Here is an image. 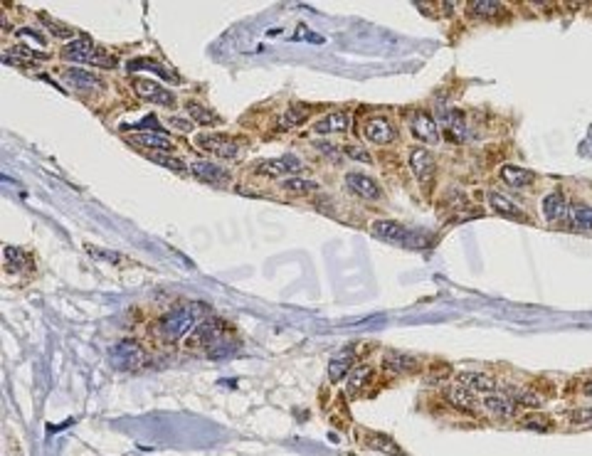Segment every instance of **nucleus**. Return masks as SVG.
Masks as SVG:
<instances>
[{"instance_id": "f257e3e1", "label": "nucleus", "mask_w": 592, "mask_h": 456, "mask_svg": "<svg viewBox=\"0 0 592 456\" xmlns=\"http://www.w3.org/2000/svg\"><path fill=\"white\" fill-rule=\"evenodd\" d=\"M198 311H203L200 304H183L170 308L163 318L158 320V333L165 340H180L198 320Z\"/></svg>"}, {"instance_id": "f03ea898", "label": "nucleus", "mask_w": 592, "mask_h": 456, "mask_svg": "<svg viewBox=\"0 0 592 456\" xmlns=\"http://www.w3.org/2000/svg\"><path fill=\"white\" fill-rule=\"evenodd\" d=\"M62 52L64 57L74 59V62H89V64H97V67H117V59L109 57L104 49H99L89 37L72 40V42L64 44Z\"/></svg>"}, {"instance_id": "7ed1b4c3", "label": "nucleus", "mask_w": 592, "mask_h": 456, "mask_svg": "<svg viewBox=\"0 0 592 456\" xmlns=\"http://www.w3.org/2000/svg\"><path fill=\"white\" fill-rule=\"evenodd\" d=\"M109 360L117 370H134L143 363V350L136 340H122V343L112 345Z\"/></svg>"}, {"instance_id": "20e7f679", "label": "nucleus", "mask_w": 592, "mask_h": 456, "mask_svg": "<svg viewBox=\"0 0 592 456\" xmlns=\"http://www.w3.org/2000/svg\"><path fill=\"white\" fill-rule=\"evenodd\" d=\"M370 232L375 234L378 239H385V242H395V244H408V247H415V234L410 232L408 227H403L395 220H375Z\"/></svg>"}, {"instance_id": "39448f33", "label": "nucleus", "mask_w": 592, "mask_h": 456, "mask_svg": "<svg viewBox=\"0 0 592 456\" xmlns=\"http://www.w3.org/2000/svg\"><path fill=\"white\" fill-rule=\"evenodd\" d=\"M410 131H413V136L422 143H439V138H442L439 124L434 121L427 112H418L410 116Z\"/></svg>"}, {"instance_id": "423d86ee", "label": "nucleus", "mask_w": 592, "mask_h": 456, "mask_svg": "<svg viewBox=\"0 0 592 456\" xmlns=\"http://www.w3.org/2000/svg\"><path fill=\"white\" fill-rule=\"evenodd\" d=\"M363 133L370 143H375V146H388V143L395 141V126L390 124V119H385V116L365 119Z\"/></svg>"}, {"instance_id": "0eeeda50", "label": "nucleus", "mask_w": 592, "mask_h": 456, "mask_svg": "<svg viewBox=\"0 0 592 456\" xmlns=\"http://www.w3.org/2000/svg\"><path fill=\"white\" fill-rule=\"evenodd\" d=\"M134 89H136V94L141 99L160 104V107H173V104L178 102L170 89H165L163 84H158V82H150V79H136V82H134Z\"/></svg>"}, {"instance_id": "6e6552de", "label": "nucleus", "mask_w": 592, "mask_h": 456, "mask_svg": "<svg viewBox=\"0 0 592 456\" xmlns=\"http://www.w3.org/2000/svg\"><path fill=\"white\" fill-rule=\"evenodd\" d=\"M345 183H348V188L353 190V193L358 195V198L370 200V203H375V200L383 198V188H380L378 180H373L370 175L348 173V175H345Z\"/></svg>"}, {"instance_id": "1a4fd4ad", "label": "nucleus", "mask_w": 592, "mask_h": 456, "mask_svg": "<svg viewBox=\"0 0 592 456\" xmlns=\"http://www.w3.org/2000/svg\"><path fill=\"white\" fill-rule=\"evenodd\" d=\"M198 146L205 148V151H210L213 155H218V158H235V155L239 153L237 143L232 141V138H225V136H213V133H203V136H198Z\"/></svg>"}, {"instance_id": "9d476101", "label": "nucleus", "mask_w": 592, "mask_h": 456, "mask_svg": "<svg viewBox=\"0 0 592 456\" xmlns=\"http://www.w3.org/2000/svg\"><path fill=\"white\" fill-rule=\"evenodd\" d=\"M484 407L499 419H509V417H514V412H516L514 397H511L509 392H499V390L484 395Z\"/></svg>"}, {"instance_id": "9b49d317", "label": "nucleus", "mask_w": 592, "mask_h": 456, "mask_svg": "<svg viewBox=\"0 0 592 456\" xmlns=\"http://www.w3.org/2000/svg\"><path fill=\"white\" fill-rule=\"evenodd\" d=\"M304 168V163H301V158H296V155H282V158H272V160H264L262 165L257 168V173L262 175H272V178H277V175H289V173H296V170Z\"/></svg>"}, {"instance_id": "f8f14e48", "label": "nucleus", "mask_w": 592, "mask_h": 456, "mask_svg": "<svg viewBox=\"0 0 592 456\" xmlns=\"http://www.w3.org/2000/svg\"><path fill=\"white\" fill-rule=\"evenodd\" d=\"M410 168H413V175L422 183H430L434 175V155L427 151V148H415L410 153Z\"/></svg>"}, {"instance_id": "ddd939ff", "label": "nucleus", "mask_w": 592, "mask_h": 456, "mask_svg": "<svg viewBox=\"0 0 592 456\" xmlns=\"http://www.w3.org/2000/svg\"><path fill=\"white\" fill-rule=\"evenodd\" d=\"M415 368H418V358H415V355L395 353V350H388V353L383 355V370L385 373H390V375L413 373Z\"/></svg>"}, {"instance_id": "4468645a", "label": "nucleus", "mask_w": 592, "mask_h": 456, "mask_svg": "<svg viewBox=\"0 0 592 456\" xmlns=\"http://www.w3.org/2000/svg\"><path fill=\"white\" fill-rule=\"evenodd\" d=\"M353 358H355V348H343V350H338L333 358H331V363H328V380L331 383H338V380H343L345 375L350 373Z\"/></svg>"}, {"instance_id": "2eb2a0df", "label": "nucleus", "mask_w": 592, "mask_h": 456, "mask_svg": "<svg viewBox=\"0 0 592 456\" xmlns=\"http://www.w3.org/2000/svg\"><path fill=\"white\" fill-rule=\"evenodd\" d=\"M446 400H449V402L454 404L456 409H461V412H466V414H474L476 409H479V402H476L474 392H471V390H466L461 383L446 390Z\"/></svg>"}, {"instance_id": "dca6fc26", "label": "nucleus", "mask_w": 592, "mask_h": 456, "mask_svg": "<svg viewBox=\"0 0 592 456\" xmlns=\"http://www.w3.org/2000/svg\"><path fill=\"white\" fill-rule=\"evenodd\" d=\"M129 141L136 143V146H141V148H153V151H158V153L173 148V141H170L165 133H158V131H138V133H134Z\"/></svg>"}, {"instance_id": "f3484780", "label": "nucleus", "mask_w": 592, "mask_h": 456, "mask_svg": "<svg viewBox=\"0 0 592 456\" xmlns=\"http://www.w3.org/2000/svg\"><path fill=\"white\" fill-rule=\"evenodd\" d=\"M190 170H193V175H198L200 180H205V183H225V180L230 178L227 170H223L218 163H213V160H193V163H190Z\"/></svg>"}, {"instance_id": "a211bd4d", "label": "nucleus", "mask_w": 592, "mask_h": 456, "mask_svg": "<svg viewBox=\"0 0 592 456\" xmlns=\"http://www.w3.org/2000/svg\"><path fill=\"white\" fill-rule=\"evenodd\" d=\"M489 205L494 208L496 215H504V217H511V220H526L523 210L519 208V205L514 203V200L509 198V195L504 193H489Z\"/></svg>"}, {"instance_id": "6ab92c4d", "label": "nucleus", "mask_w": 592, "mask_h": 456, "mask_svg": "<svg viewBox=\"0 0 592 456\" xmlns=\"http://www.w3.org/2000/svg\"><path fill=\"white\" fill-rule=\"evenodd\" d=\"M543 215H545V220H550V222H560V220H565V215H568V203H565V198H563L560 190L548 193L543 198Z\"/></svg>"}, {"instance_id": "aec40b11", "label": "nucleus", "mask_w": 592, "mask_h": 456, "mask_svg": "<svg viewBox=\"0 0 592 456\" xmlns=\"http://www.w3.org/2000/svg\"><path fill=\"white\" fill-rule=\"evenodd\" d=\"M3 59L8 64H40L47 59V54L35 52V49L25 47V44H15V47H10L8 52L3 54Z\"/></svg>"}, {"instance_id": "412c9836", "label": "nucleus", "mask_w": 592, "mask_h": 456, "mask_svg": "<svg viewBox=\"0 0 592 456\" xmlns=\"http://www.w3.org/2000/svg\"><path fill=\"white\" fill-rule=\"evenodd\" d=\"M348 126H350V119H348V114H343V112L326 114L324 119H319V121L314 124L316 133H343Z\"/></svg>"}, {"instance_id": "4be33fe9", "label": "nucleus", "mask_w": 592, "mask_h": 456, "mask_svg": "<svg viewBox=\"0 0 592 456\" xmlns=\"http://www.w3.org/2000/svg\"><path fill=\"white\" fill-rule=\"evenodd\" d=\"M62 79L69 84V87L74 89H82V92H87V89H97L99 87V77H94L92 72H84V69L79 67H69L62 72Z\"/></svg>"}, {"instance_id": "5701e85b", "label": "nucleus", "mask_w": 592, "mask_h": 456, "mask_svg": "<svg viewBox=\"0 0 592 456\" xmlns=\"http://www.w3.org/2000/svg\"><path fill=\"white\" fill-rule=\"evenodd\" d=\"M459 383L464 385L466 390H471V392H484V395L494 392V388H496V380L486 373H464V375H459Z\"/></svg>"}, {"instance_id": "b1692460", "label": "nucleus", "mask_w": 592, "mask_h": 456, "mask_svg": "<svg viewBox=\"0 0 592 456\" xmlns=\"http://www.w3.org/2000/svg\"><path fill=\"white\" fill-rule=\"evenodd\" d=\"M501 180L511 188H526V185L533 183V173L526 168H519V165H504L501 168Z\"/></svg>"}, {"instance_id": "393cba45", "label": "nucleus", "mask_w": 592, "mask_h": 456, "mask_svg": "<svg viewBox=\"0 0 592 456\" xmlns=\"http://www.w3.org/2000/svg\"><path fill=\"white\" fill-rule=\"evenodd\" d=\"M311 109L304 107V104H292V107L287 109V112L282 114V128H294V126H301V124L306 121V116H309Z\"/></svg>"}, {"instance_id": "a878e982", "label": "nucleus", "mask_w": 592, "mask_h": 456, "mask_svg": "<svg viewBox=\"0 0 592 456\" xmlns=\"http://www.w3.org/2000/svg\"><path fill=\"white\" fill-rule=\"evenodd\" d=\"M185 109H188V114H190V116H193V121L203 124V126H215V124H220L218 114H215V112H210V109H205L203 104H198V102H188V104H185Z\"/></svg>"}, {"instance_id": "bb28decb", "label": "nucleus", "mask_w": 592, "mask_h": 456, "mask_svg": "<svg viewBox=\"0 0 592 456\" xmlns=\"http://www.w3.org/2000/svg\"><path fill=\"white\" fill-rule=\"evenodd\" d=\"M370 375H373V368L370 365H358V368H353L348 373V392L355 395L358 390L365 388V383L370 380Z\"/></svg>"}, {"instance_id": "cd10ccee", "label": "nucleus", "mask_w": 592, "mask_h": 456, "mask_svg": "<svg viewBox=\"0 0 592 456\" xmlns=\"http://www.w3.org/2000/svg\"><path fill=\"white\" fill-rule=\"evenodd\" d=\"M5 264H8L10 269H15V272H23V269L32 267L28 252H23V249H18V247H5Z\"/></svg>"}, {"instance_id": "c85d7f7f", "label": "nucleus", "mask_w": 592, "mask_h": 456, "mask_svg": "<svg viewBox=\"0 0 592 456\" xmlns=\"http://www.w3.org/2000/svg\"><path fill=\"white\" fill-rule=\"evenodd\" d=\"M442 124L446 128V133H449L451 141H461L464 138V121H461V116L456 112H446L442 114Z\"/></svg>"}, {"instance_id": "c756f323", "label": "nucleus", "mask_w": 592, "mask_h": 456, "mask_svg": "<svg viewBox=\"0 0 592 456\" xmlns=\"http://www.w3.org/2000/svg\"><path fill=\"white\" fill-rule=\"evenodd\" d=\"M368 447L378 449V452H383V454H390V456H403V449H400L390 437H385V434H368Z\"/></svg>"}, {"instance_id": "7c9ffc66", "label": "nucleus", "mask_w": 592, "mask_h": 456, "mask_svg": "<svg viewBox=\"0 0 592 456\" xmlns=\"http://www.w3.org/2000/svg\"><path fill=\"white\" fill-rule=\"evenodd\" d=\"M570 220H573L575 227L592 229V208L590 205H583V203H575L573 208H570Z\"/></svg>"}, {"instance_id": "2f4dec72", "label": "nucleus", "mask_w": 592, "mask_h": 456, "mask_svg": "<svg viewBox=\"0 0 592 456\" xmlns=\"http://www.w3.org/2000/svg\"><path fill=\"white\" fill-rule=\"evenodd\" d=\"M469 13L476 15V18H496L501 13V3H496V0H474V3H469Z\"/></svg>"}, {"instance_id": "473e14b6", "label": "nucleus", "mask_w": 592, "mask_h": 456, "mask_svg": "<svg viewBox=\"0 0 592 456\" xmlns=\"http://www.w3.org/2000/svg\"><path fill=\"white\" fill-rule=\"evenodd\" d=\"M131 69H148V72H155V74H160V77L165 79V82H173V74L168 72V69L163 67V64H158L155 59H148V57H143V59H134L131 64H129Z\"/></svg>"}, {"instance_id": "72a5a7b5", "label": "nucleus", "mask_w": 592, "mask_h": 456, "mask_svg": "<svg viewBox=\"0 0 592 456\" xmlns=\"http://www.w3.org/2000/svg\"><path fill=\"white\" fill-rule=\"evenodd\" d=\"M40 20L45 23V28L49 30V32L54 35V37H59V40H67V37H72V32L74 30L69 28V25H62L59 20H54V18H49L47 13H40Z\"/></svg>"}, {"instance_id": "f704fd0d", "label": "nucleus", "mask_w": 592, "mask_h": 456, "mask_svg": "<svg viewBox=\"0 0 592 456\" xmlns=\"http://www.w3.org/2000/svg\"><path fill=\"white\" fill-rule=\"evenodd\" d=\"M511 397H514L516 404H526V407H540L543 404V400L535 392H528V390H511Z\"/></svg>"}, {"instance_id": "c9c22d12", "label": "nucleus", "mask_w": 592, "mask_h": 456, "mask_svg": "<svg viewBox=\"0 0 592 456\" xmlns=\"http://www.w3.org/2000/svg\"><path fill=\"white\" fill-rule=\"evenodd\" d=\"M284 188H287L289 193H309V190L316 188V183H311V180H306V178H289V180H284Z\"/></svg>"}, {"instance_id": "e433bc0d", "label": "nucleus", "mask_w": 592, "mask_h": 456, "mask_svg": "<svg viewBox=\"0 0 592 456\" xmlns=\"http://www.w3.org/2000/svg\"><path fill=\"white\" fill-rule=\"evenodd\" d=\"M523 427L535 429V432H548L550 422L543 417V414H528V417L523 419Z\"/></svg>"}, {"instance_id": "4c0bfd02", "label": "nucleus", "mask_w": 592, "mask_h": 456, "mask_svg": "<svg viewBox=\"0 0 592 456\" xmlns=\"http://www.w3.org/2000/svg\"><path fill=\"white\" fill-rule=\"evenodd\" d=\"M153 163H158V165H168V168H173V170H185V163L180 158H170V155H165V153H155L153 158Z\"/></svg>"}, {"instance_id": "58836bf2", "label": "nucleus", "mask_w": 592, "mask_h": 456, "mask_svg": "<svg viewBox=\"0 0 592 456\" xmlns=\"http://www.w3.org/2000/svg\"><path fill=\"white\" fill-rule=\"evenodd\" d=\"M570 419H573L575 424H585V422H592V409H575V412L570 414Z\"/></svg>"}, {"instance_id": "ea45409f", "label": "nucleus", "mask_w": 592, "mask_h": 456, "mask_svg": "<svg viewBox=\"0 0 592 456\" xmlns=\"http://www.w3.org/2000/svg\"><path fill=\"white\" fill-rule=\"evenodd\" d=\"M124 128H126V131H129V128H150V131H158V128H160V124L155 121L153 116H146L141 124H134V126H124Z\"/></svg>"}, {"instance_id": "a19ab883", "label": "nucleus", "mask_w": 592, "mask_h": 456, "mask_svg": "<svg viewBox=\"0 0 592 456\" xmlns=\"http://www.w3.org/2000/svg\"><path fill=\"white\" fill-rule=\"evenodd\" d=\"M345 155H350V158H355V160H363V163H370V155L363 151V148H358V146H348L345 148Z\"/></svg>"}, {"instance_id": "79ce46f5", "label": "nucleus", "mask_w": 592, "mask_h": 456, "mask_svg": "<svg viewBox=\"0 0 592 456\" xmlns=\"http://www.w3.org/2000/svg\"><path fill=\"white\" fill-rule=\"evenodd\" d=\"M89 252H92L94 257H99V259L104 257V259H107V262H119V259H122L117 252H99V249H94V247H89Z\"/></svg>"}, {"instance_id": "37998d69", "label": "nucleus", "mask_w": 592, "mask_h": 456, "mask_svg": "<svg viewBox=\"0 0 592 456\" xmlns=\"http://www.w3.org/2000/svg\"><path fill=\"white\" fill-rule=\"evenodd\" d=\"M168 121H170V126H173V128H178V131H190V128H193L188 121H185V119H178V116L168 119Z\"/></svg>"}, {"instance_id": "c03bdc74", "label": "nucleus", "mask_w": 592, "mask_h": 456, "mask_svg": "<svg viewBox=\"0 0 592 456\" xmlns=\"http://www.w3.org/2000/svg\"><path fill=\"white\" fill-rule=\"evenodd\" d=\"M18 35H20V37H30V40H35V42H45V37H42V35H37V32H35V30H28V28H25V30H18Z\"/></svg>"}, {"instance_id": "a18cd8bd", "label": "nucleus", "mask_w": 592, "mask_h": 456, "mask_svg": "<svg viewBox=\"0 0 592 456\" xmlns=\"http://www.w3.org/2000/svg\"><path fill=\"white\" fill-rule=\"evenodd\" d=\"M583 392H585V397H592V380H588V383H585Z\"/></svg>"}]
</instances>
